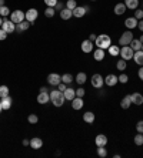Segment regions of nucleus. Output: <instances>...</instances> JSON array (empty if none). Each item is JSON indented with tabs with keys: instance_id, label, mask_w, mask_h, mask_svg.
<instances>
[{
	"instance_id": "f257e3e1",
	"label": "nucleus",
	"mask_w": 143,
	"mask_h": 158,
	"mask_svg": "<svg viewBox=\"0 0 143 158\" xmlns=\"http://www.w3.org/2000/svg\"><path fill=\"white\" fill-rule=\"evenodd\" d=\"M50 103L53 104L54 107H62L64 104V96L63 93L59 91V90H50Z\"/></svg>"
},
{
	"instance_id": "f03ea898",
	"label": "nucleus",
	"mask_w": 143,
	"mask_h": 158,
	"mask_svg": "<svg viewBox=\"0 0 143 158\" xmlns=\"http://www.w3.org/2000/svg\"><path fill=\"white\" fill-rule=\"evenodd\" d=\"M94 44L98 46V48H103V50H107V48L112 46V39L107 34H99L94 40Z\"/></svg>"
},
{
	"instance_id": "7ed1b4c3",
	"label": "nucleus",
	"mask_w": 143,
	"mask_h": 158,
	"mask_svg": "<svg viewBox=\"0 0 143 158\" xmlns=\"http://www.w3.org/2000/svg\"><path fill=\"white\" fill-rule=\"evenodd\" d=\"M10 20L15 24H19V23H22L23 20H26V13L22 10H15L10 13Z\"/></svg>"
},
{
	"instance_id": "20e7f679",
	"label": "nucleus",
	"mask_w": 143,
	"mask_h": 158,
	"mask_svg": "<svg viewBox=\"0 0 143 158\" xmlns=\"http://www.w3.org/2000/svg\"><path fill=\"white\" fill-rule=\"evenodd\" d=\"M133 54H135V52H133V48L130 47V46H122L120 47V57L123 60H130V59H133Z\"/></svg>"
},
{
	"instance_id": "39448f33",
	"label": "nucleus",
	"mask_w": 143,
	"mask_h": 158,
	"mask_svg": "<svg viewBox=\"0 0 143 158\" xmlns=\"http://www.w3.org/2000/svg\"><path fill=\"white\" fill-rule=\"evenodd\" d=\"M132 40H133V33L130 30H128V31L122 33L120 39H119V46H129L132 43Z\"/></svg>"
},
{
	"instance_id": "423d86ee",
	"label": "nucleus",
	"mask_w": 143,
	"mask_h": 158,
	"mask_svg": "<svg viewBox=\"0 0 143 158\" xmlns=\"http://www.w3.org/2000/svg\"><path fill=\"white\" fill-rule=\"evenodd\" d=\"M90 83H92V85H93V88H102L103 84H105V78L102 77V74L96 73L92 76Z\"/></svg>"
},
{
	"instance_id": "0eeeda50",
	"label": "nucleus",
	"mask_w": 143,
	"mask_h": 158,
	"mask_svg": "<svg viewBox=\"0 0 143 158\" xmlns=\"http://www.w3.org/2000/svg\"><path fill=\"white\" fill-rule=\"evenodd\" d=\"M37 17H39V11H37V9H29V10L26 11V20L27 22H30L32 24H33L36 20H37Z\"/></svg>"
},
{
	"instance_id": "6e6552de",
	"label": "nucleus",
	"mask_w": 143,
	"mask_h": 158,
	"mask_svg": "<svg viewBox=\"0 0 143 158\" xmlns=\"http://www.w3.org/2000/svg\"><path fill=\"white\" fill-rule=\"evenodd\" d=\"M80 47H82V52H83V53H86V54H89V53L93 52V48H94V43H93V41H90L89 39H87V40H83V41H82V46H80Z\"/></svg>"
},
{
	"instance_id": "1a4fd4ad",
	"label": "nucleus",
	"mask_w": 143,
	"mask_h": 158,
	"mask_svg": "<svg viewBox=\"0 0 143 158\" xmlns=\"http://www.w3.org/2000/svg\"><path fill=\"white\" fill-rule=\"evenodd\" d=\"M2 29H3L7 34H10V33H13V31L16 30V24H15L13 22H11V20H6V19H4V20H3V26H2Z\"/></svg>"
},
{
	"instance_id": "9d476101",
	"label": "nucleus",
	"mask_w": 143,
	"mask_h": 158,
	"mask_svg": "<svg viewBox=\"0 0 143 158\" xmlns=\"http://www.w3.org/2000/svg\"><path fill=\"white\" fill-rule=\"evenodd\" d=\"M47 81H49L50 85H59L62 83V77L57 73H50L47 76Z\"/></svg>"
},
{
	"instance_id": "9b49d317",
	"label": "nucleus",
	"mask_w": 143,
	"mask_h": 158,
	"mask_svg": "<svg viewBox=\"0 0 143 158\" xmlns=\"http://www.w3.org/2000/svg\"><path fill=\"white\" fill-rule=\"evenodd\" d=\"M87 10H89V7H87V6H84V7H83V6H77L76 9H73V11H72V13H73V16H75V17L80 19V17H83V16L86 15Z\"/></svg>"
},
{
	"instance_id": "f8f14e48",
	"label": "nucleus",
	"mask_w": 143,
	"mask_h": 158,
	"mask_svg": "<svg viewBox=\"0 0 143 158\" xmlns=\"http://www.w3.org/2000/svg\"><path fill=\"white\" fill-rule=\"evenodd\" d=\"M0 104H2V108H3V110H10L11 104H13V98H11L10 96L3 97V98L0 100Z\"/></svg>"
},
{
	"instance_id": "ddd939ff",
	"label": "nucleus",
	"mask_w": 143,
	"mask_h": 158,
	"mask_svg": "<svg viewBox=\"0 0 143 158\" xmlns=\"http://www.w3.org/2000/svg\"><path fill=\"white\" fill-rule=\"evenodd\" d=\"M94 143H96L98 147H106V145H107V137H106L105 134H99V135H96V138H94Z\"/></svg>"
},
{
	"instance_id": "4468645a",
	"label": "nucleus",
	"mask_w": 143,
	"mask_h": 158,
	"mask_svg": "<svg viewBox=\"0 0 143 158\" xmlns=\"http://www.w3.org/2000/svg\"><path fill=\"white\" fill-rule=\"evenodd\" d=\"M83 98L82 97H75V98L72 100V108L76 111H79L80 108H83Z\"/></svg>"
},
{
	"instance_id": "2eb2a0df",
	"label": "nucleus",
	"mask_w": 143,
	"mask_h": 158,
	"mask_svg": "<svg viewBox=\"0 0 143 158\" xmlns=\"http://www.w3.org/2000/svg\"><path fill=\"white\" fill-rule=\"evenodd\" d=\"M30 147L33 148V150H40V148L43 147V140H41V138H39V137L32 138V140H30Z\"/></svg>"
},
{
	"instance_id": "dca6fc26",
	"label": "nucleus",
	"mask_w": 143,
	"mask_h": 158,
	"mask_svg": "<svg viewBox=\"0 0 143 158\" xmlns=\"http://www.w3.org/2000/svg\"><path fill=\"white\" fill-rule=\"evenodd\" d=\"M130 98H132V104H135V106H142L143 104V96L140 93H133Z\"/></svg>"
},
{
	"instance_id": "f3484780",
	"label": "nucleus",
	"mask_w": 143,
	"mask_h": 158,
	"mask_svg": "<svg viewBox=\"0 0 143 158\" xmlns=\"http://www.w3.org/2000/svg\"><path fill=\"white\" fill-rule=\"evenodd\" d=\"M105 83H106V85H109V87L116 85L117 84V76H115V74H107L105 78Z\"/></svg>"
},
{
	"instance_id": "a211bd4d",
	"label": "nucleus",
	"mask_w": 143,
	"mask_h": 158,
	"mask_svg": "<svg viewBox=\"0 0 143 158\" xmlns=\"http://www.w3.org/2000/svg\"><path fill=\"white\" fill-rule=\"evenodd\" d=\"M137 19H135V17H128L126 20H124V26L128 27V30H130V29H135V27H137Z\"/></svg>"
},
{
	"instance_id": "6ab92c4d",
	"label": "nucleus",
	"mask_w": 143,
	"mask_h": 158,
	"mask_svg": "<svg viewBox=\"0 0 143 158\" xmlns=\"http://www.w3.org/2000/svg\"><path fill=\"white\" fill-rule=\"evenodd\" d=\"M105 57H106V53L103 48H96L93 52V59L96 60V61H102Z\"/></svg>"
},
{
	"instance_id": "aec40b11",
	"label": "nucleus",
	"mask_w": 143,
	"mask_h": 158,
	"mask_svg": "<svg viewBox=\"0 0 143 158\" xmlns=\"http://www.w3.org/2000/svg\"><path fill=\"white\" fill-rule=\"evenodd\" d=\"M50 101V94L49 93H39L37 96V103L39 104H47Z\"/></svg>"
},
{
	"instance_id": "412c9836",
	"label": "nucleus",
	"mask_w": 143,
	"mask_h": 158,
	"mask_svg": "<svg viewBox=\"0 0 143 158\" xmlns=\"http://www.w3.org/2000/svg\"><path fill=\"white\" fill-rule=\"evenodd\" d=\"M126 10H128V7L124 6V3H117L116 6H115V9H113L115 15H117V16L124 15V11H126Z\"/></svg>"
},
{
	"instance_id": "4be33fe9",
	"label": "nucleus",
	"mask_w": 143,
	"mask_h": 158,
	"mask_svg": "<svg viewBox=\"0 0 143 158\" xmlns=\"http://www.w3.org/2000/svg\"><path fill=\"white\" fill-rule=\"evenodd\" d=\"M133 60H135V63L137 64V66H143V52L142 50L135 52V54H133Z\"/></svg>"
},
{
	"instance_id": "5701e85b",
	"label": "nucleus",
	"mask_w": 143,
	"mask_h": 158,
	"mask_svg": "<svg viewBox=\"0 0 143 158\" xmlns=\"http://www.w3.org/2000/svg\"><path fill=\"white\" fill-rule=\"evenodd\" d=\"M32 26V23L30 22H27V20H23L22 23H19V24H16V30L17 31H26L29 27Z\"/></svg>"
},
{
	"instance_id": "b1692460",
	"label": "nucleus",
	"mask_w": 143,
	"mask_h": 158,
	"mask_svg": "<svg viewBox=\"0 0 143 158\" xmlns=\"http://www.w3.org/2000/svg\"><path fill=\"white\" fill-rule=\"evenodd\" d=\"M63 96L66 100H69V101H72V100L76 97V90H73V88H66L63 91Z\"/></svg>"
},
{
	"instance_id": "393cba45",
	"label": "nucleus",
	"mask_w": 143,
	"mask_h": 158,
	"mask_svg": "<svg viewBox=\"0 0 143 158\" xmlns=\"http://www.w3.org/2000/svg\"><path fill=\"white\" fill-rule=\"evenodd\" d=\"M124 6L130 10H136L139 7V0H124Z\"/></svg>"
},
{
	"instance_id": "a878e982",
	"label": "nucleus",
	"mask_w": 143,
	"mask_h": 158,
	"mask_svg": "<svg viewBox=\"0 0 143 158\" xmlns=\"http://www.w3.org/2000/svg\"><path fill=\"white\" fill-rule=\"evenodd\" d=\"M130 106H132V98H130V96H124L120 101V107L123 110H128Z\"/></svg>"
},
{
	"instance_id": "bb28decb",
	"label": "nucleus",
	"mask_w": 143,
	"mask_h": 158,
	"mask_svg": "<svg viewBox=\"0 0 143 158\" xmlns=\"http://www.w3.org/2000/svg\"><path fill=\"white\" fill-rule=\"evenodd\" d=\"M83 121L87 123V124L94 123V113H92V111H86V113L83 114Z\"/></svg>"
},
{
	"instance_id": "cd10ccee",
	"label": "nucleus",
	"mask_w": 143,
	"mask_h": 158,
	"mask_svg": "<svg viewBox=\"0 0 143 158\" xmlns=\"http://www.w3.org/2000/svg\"><path fill=\"white\" fill-rule=\"evenodd\" d=\"M107 53H109L112 57H117V56L120 54V47H119V46H110V47L107 48Z\"/></svg>"
},
{
	"instance_id": "c85d7f7f",
	"label": "nucleus",
	"mask_w": 143,
	"mask_h": 158,
	"mask_svg": "<svg viewBox=\"0 0 143 158\" xmlns=\"http://www.w3.org/2000/svg\"><path fill=\"white\" fill-rule=\"evenodd\" d=\"M76 83L79 85H83L84 83H86V80H87V76H86V73H77V76H76Z\"/></svg>"
},
{
	"instance_id": "c756f323",
	"label": "nucleus",
	"mask_w": 143,
	"mask_h": 158,
	"mask_svg": "<svg viewBox=\"0 0 143 158\" xmlns=\"http://www.w3.org/2000/svg\"><path fill=\"white\" fill-rule=\"evenodd\" d=\"M72 16H73V13H72V10H69L67 7H64L63 10H60V17L63 19V20H69Z\"/></svg>"
},
{
	"instance_id": "7c9ffc66",
	"label": "nucleus",
	"mask_w": 143,
	"mask_h": 158,
	"mask_svg": "<svg viewBox=\"0 0 143 158\" xmlns=\"http://www.w3.org/2000/svg\"><path fill=\"white\" fill-rule=\"evenodd\" d=\"M129 46L133 48V52H137V50H140V48H142V43H140L139 39H133L132 43L129 44Z\"/></svg>"
},
{
	"instance_id": "2f4dec72",
	"label": "nucleus",
	"mask_w": 143,
	"mask_h": 158,
	"mask_svg": "<svg viewBox=\"0 0 143 158\" xmlns=\"http://www.w3.org/2000/svg\"><path fill=\"white\" fill-rule=\"evenodd\" d=\"M75 80V78H73V76H72L70 73H64L63 76H62V83H64V84H72V81Z\"/></svg>"
},
{
	"instance_id": "473e14b6",
	"label": "nucleus",
	"mask_w": 143,
	"mask_h": 158,
	"mask_svg": "<svg viewBox=\"0 0 143 158\" xmlns=\"http://www.w3.org/2000/svg\"><path fill=\"white\" fill-rule=\"evenodd\" d=\"M126 60H123V59H120V60H117V63H116V69L117 70H120V71H124L126 70Z\"/></svg>"
},
{
	"instance_id": "72a5a7b5",
	"label": "nucleus",
	"mask_w": 143,
	"mask_h": 158,
	"mask_svg": "<svg viewBox=\"0 0 143 158\" xmlns=\"http://www.w3.org/2000/svg\"><path fill=\"white\" fill-rule=\"evenodd\" d=\"M10 96V91H9V87L7 85H0V97H7Z\"/></svg>"
},
{
	"instance_id": "f704fd0d",
	"label": "nucleus",
	"mask_w": 143,
	"mask_h": 158,
	"mask_svg": "<svg viewBox=\"0 0 143 158\" xmlns=\"http://www.w3.org/2000/svg\"><path fill=\"white\" fill-rule=\"evenodd\" d=\"M10 9L7 7V6H2V7H0V16H2V17H7V16H10Z\"/></svg>"
},
{
	"instance_id": "c9c22d12",
	"label": "nucleus",
	"mask_w": 143,
	"mask_h": 158,
	"mask_svg": "<svg viewBox=\"0 0 143 158\" xmlns=\"http://www.w3.org/2000/svg\"><path fill=\"white\" fill-rule=\"evenodd\" d=\"M135 144L137 145V147H140V145H143V134L142 132H137L135 137Z\"/></svg>"
},
{
	"instance_id": "e433bc0d",
	"label": "nucleus",
	"mask_w": 143,
	"mask_h": 158,
	"mask_svg": "<svg viewBox=\"0 0 143 158\" xmlns=\"http://www.w3.org/2000/svg\"><path fill=\"white\" fill-rule=\"evenodd\" d=\"M56 15V10H54V7H46V10H45V16L47 19H50V17H53V16Z\"/></svg>"
},
{
	"instance_id": "4c0bfd02",
	"label": "nucleus",
	"mask_w": 143,
	"mask_h": 158,
	"mask_svg": "<svg viewBox=\"0 0 143 158\" xmlns=\"http://www.w3.org/2000/svg\"><path fill=\"white\" fill-rule=\"evenodd\" d=\"M66 7L73 11V9L77 7V2H76V0H67V2H66Z\"/></svg>"
},
{
	"instance_id": "58836bf2",
	"label": "nucleus",
	"mask_w": 143,
	"mask_h": 158,
	"mask_svg": "<svg viewBox=\"0 0 143 158\" xmlns=\"http://www.w3.org/2000/svg\"><path fill=\"white\" fill-rule=\"evenodd\" d=\"M98 155L100 158H106L107 157V150L105 147H98Z\"/></svg>"
},
{
	"instance_id": "ea45409f",
	"label": "nucleus",
	"mask_w": 143,
	"mask_h": 158,
	"mask_svg": "<svg viewBox=\"0 0 143 158\" xmlns=\"http://www.w3.org/2000/svg\"><path fill=\"white\" fill-rule=\"evenodd\" d=\"M117 81H119V83H122V84H126V83L129 81V76H128V74H124V73H122L120 76L117 77Z\"/></svg>"
},
{
	"instance_id": "a19ab883",
	"label": "nucleus",
	"mask_w": 143,
	"mask_h": 158,
	"mask_svg": "<svg viewBox=\"0 0 143 158\" xmlns=\"http://www.w3.org/2000/svg\"><path fill=\"white\" fill-rule=\"evenodd\" d=\"M27 121L30 123V124H37V123H39V117L36 114H30L29 117H27Z\"/></svg>"
},
{
	"instance_id": "79ce46f5",
	"label": "nucleus",
	"mask_w": 143,
	"mask_h": 158,
	"mask_svg": "<svg viewBox=\"0 0 143 158\" xmlns=\"http://www.w3.org/2000/svg\"><path fill=\"white\" fill-rule=\"evenodd\" d=\"M133 17L137 19V20H142V19H143V10H142V9H136L135 16H133Z\"/></svg>"
},
{
	"instance_id": "37998d69",
	"label": "nucleus",
	"mask_w": 143,
	"mask_h": 158,
	"mask_svg": "<svg viewBox=\"0 0 143 158\" xmlns=\"http://www.w3.org/2000/svg\"><path fill=\"white\" fill-rule=\"evenodd\" d=\"M43 2H45V4L47 6V7H54L59 0H43Z\"/></svg>"
},
{
	"instance_id": "c03bdc74",
	"label": "nucleus",
	"mask_w": 143,
	"mask_h": 158,
	"mask_svg": "<svg viewBox=\"0 0 143 158\" xmlns=\"http://www.w3.org/2000/svg\"><path fill=\"white\" fill-rule=\"evenodd\" d=\"M84 93H86V91H84V88H83V87L77 88V90H76V97H82V98H83V97H84Z\"/></svg>"
},
{
	"instance_id": "a18cd8bd",
	"label": "nucleus",
	"mask_w": 143,
	"mask_h": 158,
	"mask_svg": "<svg viewBox=\"0 0 143 158\" xmlns=\"http://www.w3.org/2000/svg\"><path fill=\"white\" fill-rule=\"evenodd\" d=\"M7 39V33L4 31L2 27H0V41H3V40H6Z\"/></svg>"
},
{
	"instance_id": "49530a36",
	"label": "nucleus",
	"mask_w": 143,
	"mask_h": 158,
	"mask_svg": "<svg viewBox=\"0 0 143 158\" xmlns=\"http://www.w3.org/2000/svg\"><path fill=\"white\" fill-rule=\"evenodd\" d=\"M136 130H137V132H142L143 134V121H139L136 124Z\"/></svg>"
},
{
	"instance_id": "de8ad7c7",
	"label": "nucleus",
	"mask_w": 143,
	"mask_h": 158,
	"mask_svg": "<svg viewBox=\"0 0 143 158\" xmlns=\"http://www.w3.org/2000/svg\"><path fill=\"white\" fill-rule=\"evenodd\" d=\"M63 9H64V4L62 2H57L56 6H54V10H63Z\"/></svg>"
},
{
	"instance_id": "09e8293b",
	"label": "nucleus",
	"mask_w": 143,
	"mask_h": 158,
	"mask_svg": "<svg viewBox=\"0 0 143 158\" xmlns=\"http://www.w3.org/2000/svg\"><path fill=\"white\" fill-rule=\"evenodd\" d=\"M66 88H67V84H64V83H60V84H59V91L63 93Z\"/></svg>"
},
{
	"instance_id": "8fccbe9b",
	"label": "nucleus",
	"mask_w": 143,
	"mask_h": 158,
	"mask_svg": "<svg viewBox=\"0 0 143 158\" xmlns=\"http://www.w3.org/2000/svg\"><path fill=\"white\" fill-rule=\"evenodd\" d=\"M137 76H139V78L143 81V66L139 69V71H137Z\"/></svg>"
},
{
	"instance_id": "3c124183",
	"label": "nucleus",
	"mask_w": 143,
	"mask_h": 158,
	"mask_svg": "<svg viewBox=\"0 0 143 158\" xmlns=\"http://www.w3.org/2000/svg\"><path fill=\"white\" fill-rule=\"evenodd\" d=\"M137 29H139L140 31H143V19H142V20H139V22H137Z\"/></svg>"
},
{
	"instance_id": "603ef678",
	"label": "nucleus",
	"mask_w": 143,
	"mask_h": 158,
	"mask_svg": "<svg viewBox=\"0 0 143 158\" xmlns=\"http://www.w3.org/2000/svg\"><path fill=\"white\" fill-rule=\"evenodd\" d=\"M96 37H98V36H96V34H94V33H92L90 36H89V40H90V41H94V40H96Z\"/></svg>"
},
{
	"instance_id": "864d4df0",
	"label": "nucleus",
	"mask_w": 143,
	"mask_h": 158,
	"mask_svg": "<svg viewBox=\"0 0 143 158\" xmlns=\"http://www.w3.org/2000/svg\"><path fill=\"white\" fill-rule=\"evenodd\" d=\"M23 145H24V147H27V145H30V141H29V140H23Z\"/></svg>"
},
{
	"instance_id": "5fc2aeb1",
	"label": "nucleus",
	"mask_w": 143,
	"mask_h": 158,
	"mask_svg": "<svg viewBox=\"0 0 143 158\" xmlns=\"http://www.w3.org/2000/svg\"><path fill=\"white\" fill-rule=\"evenodd\" d=\"M47 91H49V88L47 87H41L40 88V93H47Z\"/></svg>"
},
{
	"instance_id": "6e6d98bb",
	"label": "nucleus",
	"mask_w": 143,
	"mask_h": 158,
	"mask_svg": "<svg viewBox=\"0 0 143 158\" xmlns=\"http://www.w3.org/2000/svg\"><path fill=\"white\" fill-rule=\"evenodd\" d=\"M3 26V17H2V16H0V27Z\"/></svg>"
},
{
	"instance_id": "4d7b16f0",
	"label": "nucleus",
	"mask_w": 143,
	"mask_h": 158,
	"mask_svg": "<svg viewBox=\"0 0 143 158\" xmlns=\"http://www.w3.org/2000/svg\"><path fill=\"white\" fill-rule=\"evenodd\" d=\"M2 6H4V0H0V7H2Z\"/></svg>"
},
{
	"instance_id": "13d9d810",
	"label": "nucleus",
	"mask_w": 143,
	"mask_h": 158,
	"mask_svg": "<svg viewBox=\"0 0 143 158\" xmlns=\"http://www.w3.org/2000/svg\"><path fill=\"white\" fill-rule=\"evenodd\" d=\"M139 40H140V43L143 44V34H142V36H140V39H139Z\"/></svg>"
},
{
	"instance_id": "bf43d9fd",
	"label": "nucleus",
	"mask_w": 143,
	"mask_h": 158,
	"mask_svg": "<svg viewBox=\"0 0 143 158\" xmlns=\"http://www.w3.org/2000/svg\"><path fill=\"white\" fill-rule=\"evenodd\" d=\"M2 110H3V108H2V104H0V113H2Z\"/></svg>"
},
{
	"instance_id": "052dcab7",
	"label": "nucleus",
	"mask_w": 143,
	"mask_h": 158,
	"mask_svg": "<svg viewBox=\"0 0 143 158\" xmlns=\"http://www.w3.org/2000/svg\"><path fill=\"white\" fill-rule=\"evenodd\" d=\"M140 50H142V52H143V44H142V48H140Z\"/></svg>"
},
{
	"instance_id": "680f3d73",
	"label": "nucleus",
	"mask_w": 143,
	"mask_h": 158,
	"mask_svg": "<svg viewBox=\"0 0 143 158\" xmlns=\"http://www.w3.org/2000/svg\"><path fill=\"white\" fill-rule=\"evenodd\" d=\"M90 2H96V0H90Z\"/></svg>"
}]
</instances>
